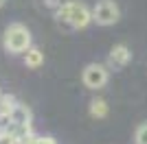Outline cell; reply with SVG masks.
Returning <instances> with one entry per match:
<instances>
[{"label":"cell","instance_id":"obj_1","mask_svg":"<svg viewBox=\"0 0 147 144\" xmlns=\"http://www.w3.org/2000/svg\"><path fill=\"white\" fill-rule=\"evenodd\" d=\"M55 20L64 26H68L70 31H79V29H86L92 20V9H88L84 2L79 0H66L61 2L59 9L55 11Z\"/></svg>","mask_w":147,"mask_h":144},{"label":"cell","instance_id":"obj_2","mask_svg":"<svg viewBox=\"0 0 147 144\" xmlns=\"http://www.w3.org/2000/svg\"><path fill=\"white\" fill-rule=\"evenodd\" d=\"M33 46V35L22 22H11L2 33V48L9 55H24Z\"/></svg>","mask_w":147,"mask_h":144},{"label":"cell","instance_id":"obj_3","mask_svg":"<svg viewBox=\"0 0 147 144\" xmlns=\"http://www.w3.org/2000/svg\"><path fill=\"white\" fill-rule=\"evenodd\" d=\"M92 20L101 26H112L121 20V9L114 0H97L92 5Z\"/></svg>","mask_w":147,"mask_h":144},{"label":"cell","instance_id":"obj_4","mask_svg":"<svg viewBox=\"0 0 147 144\" xmlns=\"http://www.w3.org/2000/svg\"><path fill=\"white\" fill-rule=\"evenodd\" d=\"M108 79H110V70L103 63H88L81 70V81L88 90H103Z\"/></svg>","mask_w":147,"mask_h":144},{"label":"cell","instance_id":"obj_5","mask_svg":"<svg viewBox=\"0 0 147 144\" xmlns=\"http://www.w3.org/2000/svg\"><path fill=\"white\" fill-rule=\"evenodd\" d=\"M132 61V48L127 44H114L108 53V59H105V66L110 70H123Z\"/></svg>","mask_w":147,"mask_h":144},{"label":"cell","instance_id":"obj_6","mask_svg":"<svg viewBox=\"0 0 147 144\" xmlns=\"http://www.w3.org/2000/svg\"><path fill=\"white\" fill-rule=\"evenodd\" d=\"M22 57H24V66L29 68V70H37L40 66H44V53L35 46H31Z\"/></svg>","mask_w":147,"mask_h":144},{"label":"cell","instance_id":"obj_7","mask_svg":"<svg viewBox=\"0 0 147 144\" xmlns=\"http://www.w3.org/2000/svg\"><path fill=\"white\" fill-rule=\"evenodd\" d=\"M31 118H33L31 109L26 107V105H22V103H18L16 109L11 111V120L16 122V125H31Z\"/></svg>","mask_w":147,"mask_h":144},{"label":"cell","instance_id":"obj_8","mask_svg":"<svg viewBox=\"0 0 147 144\" xmlns=\"http://www.w3.org/2000/svg\"><path fill=\"white\" fill-rule=\"evenodd\" d=\"M108 111H110V109H108V103H105L103 98H92L90 105H88V114H90L92 118H97V120L105 118Z\"/></svg>","mask_w":147,"mask_h":144},{"label":"cell","instance_id":"obj_9","mask_svg":"<svg viewBox=\"0 0 147 144\" xmlns=\"http://www.w3.org/2000/svg\"><path fill=\"white\" fill-rule=\"evenodd\" d=\"M18 101H16V96L11 94H0V116H11V111L16 109Z\"/></svg>","mask_w":147,"mask_h":144},{"label":"cell","instance_id":"obj_10","mask_svg":"<svg viewBox=\"0 0 147 144\" xmlns=\"http://www.w3.org/2000/svg\"><path fill=\"white\" fill-rule=\"evenodd\" d=\"M134 144H147V122L136 127V133H134Z\"/></svg>","mask_w":147,"mask_h":144},{"label":"cell","instance_id":"obj_11","mask_svg":"<svg viewBox=\"0 0 147 144\" xmlns=\"http://www.w3.org/2000/svg\"><path fill=\"white\" fill-rule=\"evenodd\" d=\"M31 144H57V140L51 138V135H33Z\"/></svg>","mask_w":147,"mask_h":144},{"label":"cell","instance_id":"obj_12","mask_svg":"<svg viewBox=\"0 0 147 144\" xmlns=\"http://www.w3.org/2000/svg\"><path fill=\"white\" fill-rule=\"evenodd\" d=\"M44 5L49 7V9H53V11H57L59 5H61V0H44Z\"/></svg>","mask_w":147,"mask_h":144},{"label":"cell","instance_id":"obj_13","mask_svg":"<svg viewBox=\"0 0 147 144\" xmlns=\"http://www.w3.org/2000/svg\"><path fill=\"white\" fill-rule=\"evenodd\" d=\"M7 5V0H0V7H5Z\"/></svg>","mask_w":147,"mask_h":144}]
</instances>
